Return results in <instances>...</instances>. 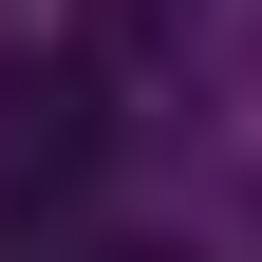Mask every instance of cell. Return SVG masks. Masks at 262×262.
<instances>
[{"label":"cell","mask_w":262,"mask_h":262,"mask_svg":"<svg viewBox=\"0 0 262 262\" xmlns=\"http://www.w3.org/2000/svg\"><path fill=\"white\" fill-rule=\"evenodd\" d=\"M94 150H113V113H94L75 56H0V225H38L94 187Z\"/></svg>","instance_id":"6da1fadb"}]
</instances>
